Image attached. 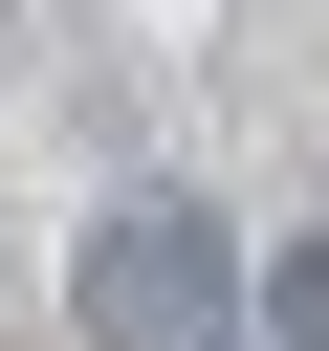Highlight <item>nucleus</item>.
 Listing matches in <instances>:
<instances>
[{
    "mask_svg": "<svg viewBox=\"0 0 329 351\" xmlns=\"http://www.w3.org/2000/svg\"><path fill=\"white\" fill-rule=\"evenodd\" d=\"M66 329L88 351H263V263L219 197H110L66 241Z\"/></svg>",
    "mask_w": 329,
    "mask_h": 351,
    "instance_id": "nucleus-1",
    "label": "nucleus"
},
{
    "mask_svg": "<svg viewBox=\"0 0 329 351\" xmlns=\"http://www.w3.org/2000/svg\"><path fill=\"white\" fill-rule=\"evenodd\" d=\"M263 351H329V241H263Z\"/></svg>",
    "mask_w": 329,
    "mask_h": 351,
    "instance_id": "nucleus-2",
    "label": "nucleus"
}]
</instances>
